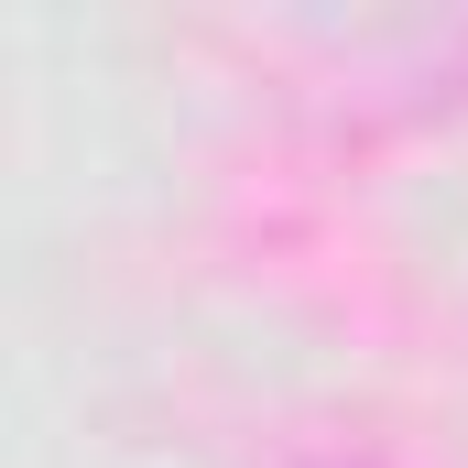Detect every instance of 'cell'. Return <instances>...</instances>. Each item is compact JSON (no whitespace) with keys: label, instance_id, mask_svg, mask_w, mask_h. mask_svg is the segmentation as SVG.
<instances>
[]
</instances>
